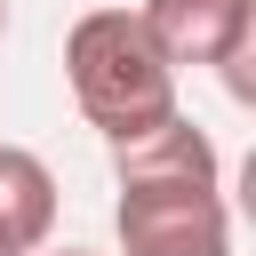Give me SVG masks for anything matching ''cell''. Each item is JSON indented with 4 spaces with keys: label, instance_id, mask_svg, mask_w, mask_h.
<instances>
[{
    "label": "cell",
    "instance_id": "cell-1",
    "mask_svg": "<svg viewBox=\"0 0 256 256\" xmlns=\"http://www.w3.org/2000/svg\"><path fill=\"white\" fill-rule=\"evenodd\" d=\"M64 80H72L80 120L104 144H128V136L160 128L168 112H184L176 104V64L152 48L136 8H88L64 32Z\"/></svg>",
    "mask_w": 256,
    "mask_h": 256
},
{
    "label": "cell",
    "instance_id": "cell-2",
    "mask_svg": "<svg viewBox=\"0 0 256 256\" xmlns=\"http://www.w3.org/2000/svg\"><path fill=\"white\" fill-rule=\"evenodd\" d=\"M152 48L184 72H224L232 96H248V56H256V0H144L136 8Z\"/></svg>",
    "mask_w": 256,
    "mask_h": 256
},
{
    "label": "cell",
    "instance_id": "cell-3",
    "mask_svg": "<svg viewBox=\"0 0 256 256\" xmlns=\"http://www.w3.org/2000/svg\"><path fill=\"white\" fill-rule=\"evenodd\" d=\"M112 232H120V256L216 248V240H232V200H224V184H120Z\"/></svg>",
    "mask_w": 256,
    "mask_h": 256
},
{
    "label": "cell",
    "instance_id": "cell-4",
    "mask_svg": "<svg viewBox=\"0 0 256 256\" xmlns=\"http://www.w3.org/2000/svg\"><path fill=\"white\" fill-rule=\"evenodd\" d=\"M112 184H224V152L200 120L168 112L160 128L112 144Z\"/></svg>",
    "mask_w": 256,
    "mask_h": 256
},
{
    "label": "cell",
    "instance_id": "cell-5",
    "mask_svg": "<svg viewBox=\"0 0 256 256\" xmlns=\"http://www.w3.org/2000/svg\"><path fill=\"white\" fill-rule=\"evenodd\" d=\"M0 232L16 256L48 248V232H56V176L32 144H0Z\"/></svg>",
    "mask_w": 256,
    "mask_h": 256
},
{
    "label": "cell",
    "instance_id": "cell-6",
    "mask_svg": "<svg viewBox=\"0 0 256 256\" xmlns=\"http://www.w3.org/2000/svg\"><path fill=\"white\" fill-rule=\"evenodd\" d=\"M160 256H232V240H216V248H160Z\"/></svg>",
    "mask_w": 256,
    "mask_h": 256
},
{
    "label": "cell",
    "instance_id": "cell-7",
    "mask_svg": "<svg viewBox=\"0 0 256 256\" xmlns=\"http://www.w3.org/2000/svg\"><path fill=\"white\" fill-rule=\"evenodd\" d=\"M32 256H96V248H56V240H48V248H32Z\"/></svg>",
    "mask_w": 256,
    "mask_h": 256
},
{
    "label": "cell",
    "instance_id": "cell-8",
    "mask_svg": "<svg viewBox=\"0 0 256 256\" xmlns=\"http://www.w3.org/2000/svg\"><path fill=\"white\" fill-rule=\"evenodd\" d=\"M0 40H8V0H0Z\"/></svg>",
    "mask_w": 256,
    "mask_h": 256
},
{
    "label": "cell",
    "instance_id": "cell-9",
    "mask_svg": "<svg viewBox=\"0 0 256 256\" xmlns=\"http://www.w3.org/2000/svg\"><path fill=\"white\" fill-rule=\"evenodd\" d=\"M0 256H16V248H8V232H0Z\"/></svg>",
    "mask_w": 256,
    "mask_h": 256
}]
</instances>
